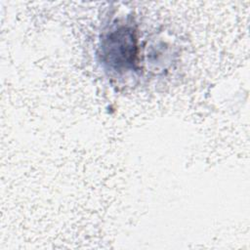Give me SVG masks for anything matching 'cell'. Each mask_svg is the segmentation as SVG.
<instances>
[{"label": "cell", "mask_w": 250, "mask_h": 250, "mask_svg": "<svg viewBox=\"0 0 250 250\" xmlns=\"http://www.w3.org/2000/svg\"><path fill=\"white\" fill-rule=\"evenodd\" d=\"M104 61L115 69L132 67L137 58V38L129 26H119L109 32L103 41Z\"/></svg>", "instance_id": "obj_1"}]
</instances>
